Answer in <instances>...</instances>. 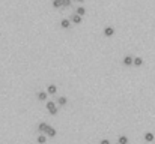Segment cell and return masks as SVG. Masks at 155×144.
Instances as JSON below:
<instances>
[{
	"instance_id": "4fadbf2b",
	"label": "cell",
	"mask_w": 155,
	"mask_h": 144,
	"mask_svg": "<svg viewBox=\"0 0 155 144\" xmlns=\"http://www.w3.org/2000/svg\"><path fill=\"white\" fill-rule=\"evenodd\" d=\"M38 99L45 101V99H47V93H45V92H39V93H38Z\"/></svg>"
},
{
	"instance_id": "277c9868",
	"label": "cell",
	"mask_w": 155,
	"mask_h": 144,
	"mask_svg": "<svg viewBox=\"0 0 155 144\" xmlns=\"http://www.w3.org/2000/svg\"><path fill=\"white\" fill-rule=\"evenodd\" d=\"M71 21L75 23V24H80V23H81V17L77 15V14H72V15H71Z\"/></svg>"
},
{
	"instance_id": "7c38bea8",
	"label": "cell",
	"mask_w": 155,
	"mask_h": 144,
	"mask_svg": "<svg viewBox=\"0 0 155 144\" xmlns=\"http://www.w3.org/2000/svg\"><path fill=\"white\" fill-rule=\"evenodd\" d=\"M45 141H47V137H45V135H38V143H39V144H45Z\"/></svg>"
},
{
	"instance_id": "9a60e30c",
	"label": "cell",
	"mask_w": 155,
	"mask_h": 144,
	"mask_svg": "<svg viewBox=\"0 0 155 144\" xmlns=\"http://www.w3.org/2000/svg\"><path fill=\"white\" fill-rule=\"evenodd\" d=\"M57 101H59V104H60V105H65V104L68 102V99H66L65 96H60V98H59Z\"/></svg>"
},
{
	"instance_id": "3957f363",
	"label": "cell",
	"mask_w": 155,
	"mask_h": 144,
	"mask_svg": "<svg viewBox=\"0 0 155 144\" xmlns=\"http://www.w3.org/2000/svg\"><path fill=\"white\" fill-rule=\"evenodd\" d=\"M122 62H123V65L129 66V65H132V63H134V57H131V56H125Z\"/></svg>"
},
{
	"instance_id": "30bf717a",
	"label": "cell",
	"mask_w": 155,
	"mask_h": 144,
	"mask_svg": "<svg viewBox=\"0 0 155 144\" xmlns=\"http://www.w3.org/2000/svg\"><path fill=\"white\" fill-rule=\"evenodd\" d=\"M60 26H62L63 29H68V27L71 26V21H69V20H62V23H60Z\"/></svg>"
},
{
	"instance_id": "ba28073f",
	"label": "cell",
	"mask_w": 155,
	"mask_h": 144,
	"mask_svg": "<svg viewBox=\"0 0 155 144\" xmlns=\"http://www.w3.org/2000/svg\"><path fill=\"white\" fill-rule=\"evenodd\" d=\"M117 143H119V144H128V138H126L125 135H120V137L117 138Z\"/></svg>"
},
{
	"instance_id": "ac0fdd59",
	"label": "cell",
	"mask_w": 155,
	"mask_h": 144,
	"mask_svg": "<svg viewBox=\"0 0 155 144\" xmlns=\"http://www.w3.org/2000/svg\"><path fill=\"white\" fill-rule=\"evenodd\" d=\"M77 2H83V0H77Z\"/></svg>"
},
{
	"instance_id": "5bb4252c",
	"label": "cell",
	"mask_w": 155,
	"mask_h": 144,
	"mask_svg": "<svg viewBox=\"0 0 155 144\" xmlns=\"http://www.w3.org/2000/svg\"><path fill=\"white\" fill-rule=\"evenodd\" d=\"M60 3H62V8H68L71 5V0H60Z\"/></svg>"
},
{
	"instance_id": "8fae6325",
	"label": "cell",
	"mask_w": 155,
	"mask_h": 144,
	"mask_svg": "<svg viewBox=\"0 0 155 144\" xmlns=\"http://www.w3.org/2000/svg\"><path fill=\"white\" fill-rule=\"evenodd\" d=\"M134 65L135 66H141L143 65V59L141 57H134Z\"/></svg>"
},
{
	"instance_id": "9c48e42d",
	"label": "cell",
	"mask_w": 155,
	"mask_h": 144,
	"mask_svg": "<svg viewBox=\"0 0 155 144\" xmlns=\"http://www.w3.org/2000/svg\"><path fill=\"white\" fill-rule=\"evenodd\" d=\"M75 14L81 17V15H84V14H86V9H84L83 6H80V8H77V11H75Z\"/></svg>"
},
{
	"instance_id": "5b68a950",
	"label": "cell",
	"mask_w": 155,
	"mask_h": 144,
	"mask_svg": "<svg viewBox=\"0 0 155 144\" xmlns=\"http://www.w3.org/2000/svg\"><path fill=\"white\" fill-rule=\"evenodd\" d=\"M113 33H114V29H113V27L107 26V27L104 29V35H105V36H113Z\"/></svg>"
},
{
	"instance_id": "8992f818",
	"label": "cell",
	"mask_w": 155,
	"mask_h": 144,
	"mask_svg": "<svg viewBox=\"0 0 155 144\" xmlns=\"http://www.w3.org/2000/svg\"><path fill=\"white\" fill-rule=\"evenodd\" d=\"M47 90H48V93H51V95H54V93L57 92V86H56V84H48V87H47Z\"/></svg>"
},
{
	"instance_id": "52a82bcc",
	"label": "cell",
	"mask_w": 155,
	"mask_h": 144,
	"mask_svg": "<svg viewBox=\"0 0 155 144\" xmlns=\"http://www.w3.org/2000/svg\"><path fill=\"white\" fill-rule=\"evenodd\" d=\"M153 138H155V137H153L152 132H146V134H144V140H146V141L150 143V141H153Z\"/></svg>"
},
{
	"instance_id": "e0dca14e",
	"label": "cell",
	"mask_w": 155,
	"mask_h": 144,
	"mask_svg": "<svg viewBox=\"0 0 155 144\" xmlns=\"http://www.w3.org/2000/svg\"><path fill=\"white\" fill-rule=\"evenodd\" d=\"M99 144H110V141H108V140H101Z\"/></svg>"
},
{
	"instance_id": "2e32d148",
	"label": "cell",
	"mask_w": 155,
	"mask_h": 144,
	"mask_svg": "<svg viewBox=\"0 0 155 144\" xmlns=\"http://www.w3.org/2000/svg\"><path fill=\"white\" fill-rule=\"evenodd\" d=\"M53 6H54V8H62L60 0H53Z\"/></svg>"
},
{
	"instance_id": "6da1fadb",
	"label": "cell",
	"mask_w": 155,
	"mask_h": 144,
	"mask_svg": "<svg viewBox=\"0 0 155 144\" xmlns=\"http://www.w3.org/2000/svg\"><path fill=\"white\" fill-rule=\"evenodd\" d=\"M47 110L50 114H57V108H56V104L53 101H48L47 102Z\"/></svg>"
},
{
	"instance_id": "7a4b0ae2",
	"label": "cell",
	"mask_w": 155,
	"mask_h": 144,
	"mask_svg": "<svg viewBox=\"0 0 155 144\" xmlns=\"http://www.w3.org/2000/svg\"><path fill=\"white\" fill-rule=\"evenodd\" d=\"M44 134H47L48 137H56V134H57V132H56V129H54L53 126L47 125V128L44 129Z\"/></svg>"
}]
</instances>
